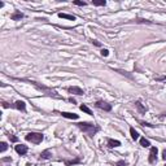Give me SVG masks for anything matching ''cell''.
<instances>
[{"instance_id":"cell-1","label":"cell","mask_w":166,"mask_h":166,"mask_svg":"<svg viewBox=\"0 0 166 166\" xmlns=\"http://www.w3.org/2000/svg\"><path fill=\"white\" fill-rule=\"evenodd\" d=\"M77 126H78V128L79 130H82L83 133H86L88 136H93L98 131L100 130L96 125H93V123H88V122H79V123H77Z\"/></svg>"},{"instance_id":"cell-2","label":"cell","mask_w":166,"mask_h":166,"mask_svg":"<svg viewBox=\"0 0 166 166\" xmlns=\"http://www.w3.org/2000/svg\"><path fill=\"white\" fill-rule=\"evenodd\" d=\"M26 140L31 142L34 144H40L43 142V134H39V133H29L28 135H26Z\"/></svg>"},{"instance_id":"cell-3","label":"cell","mask_w":166,"mask_h":166,"mask_svg":"<svg viewBox=\"0 0 166 166\" xmlns=\"http://www.w3.org/2000/svg\"><path fill=\"white\" fill-rule=\"evenodd\" d=\"M95 107L101 109V110H104V112H110L112 110V105H110V104H108V103H105V101H96Z\"/></svg>"},{"instance_id":"cell-4","label":"cell","mask_w":166,"mask_h":166,"mask_svg":"<svg viewBox=\"0 0 166 166\" xmlns=\"http://www.w3.org/2000/svg\"><path fill=\"white\" fill-rule=\"evenodd\" d=\"M157 148L156 147H152L151 148V152H149V158H148V161H149V163H154L157 161Z\"/></svg>"},{"instance_id":"cell-5","label":"cell","mask_w":166,"mask_h":166,"mask_svg":"<svg viewBox=\"0 0 166 166\" xmlns=\"http://www.w3.org/2000/svg\"><path fill=\"white\" fill-rule=\"evenodd\" d=\"M14 151H16L17 153H18V154L23 156V154L28 153V147L23 145V144H17V145L14 147Z\"/></svg>"},{"instance_id":"cell-6","label":"cell","mask_w":166,"mask_h":166,"mask_svg":"<svg viewBox=\"0 0 166 166\" xmlns=\"http://www.w3.org/2000/svg\"><path fill=\"white\" fill-rule=\"evenodd\" d=\"M68 91L70 93H74V95H84V91L81 88V87H77V86L68 87Z\"/></svg>"},{"instance_id":"cell-7","label":"cell","mask_w":166,"mask_h":166,"mask_svg":"<svg viewBox=\"0 0 166 166\" xmlns=\"http://www.w3.org/2000/svg\"><path fill=\"white\" fill-rule=\"evenodd\" d=\"M13 107H14L16 109H18V110H22V112H25V110H26V104H25V101H22V100L16 101Z\"/></svg>"},{"instance_id":"cell-8","label":"cell","mask_w":166,"mask_h":166,"mask_svg":"<svg viewBox=\"0 0 166 166\" xmlns=\"http://www.w3.org/2000/svg\"><path fill=\"white\" fill-rule=\"evenodd\" d=\"M61 116L65 117V118H69V119H78V114L75 113H69V112H61Z\"/></svg>"},{"instance_id":"cell-9","label":"cell","mask_w":166,"mask_h":166,"mask_svg":"<svg viewBox=\"0 0 166 166\" xmlns=\"http://www.w3.org/2000/svg\"><path fill=\"white\" fill-rule=\"evenodd\" d=\"M51 156H52V152H51L49 149H46V151H43V152L40 153V158L48 160V158H51Z\"/></svg>"},{"instance_id":"cell-10","label":"cell","mask_w":166,"mask_h":166,"mask_svg":"<svg viewBox=\"0 0 166 166\" xmlns=\"http://www.w3.org/2000/svg\"><path fill=\"white\" fill-rule=\"evenodd\" d=\"M135 107L138 108V110H139V113H142V114H144V113L147 112V108L142 105V103H140V101H135Z\"/></svg>"},{"instance_id":"cell-11","label":"cell","mask_w":166,"mask_h":166,"mask_svg":"<svg viewBox=\"0 0 166 166\" xmlns=\"http://www.w3.org/2000/svg\"><path fill=\"white\" fill-rule=\"evenodd\" d=\"M58 17H60V18L70 20V21H74L75 20V16H73V14H66V13H58Z\"/></svg>"},{"instance_id":"cell-12","label":"cell","mask_w":166,"mask_h":166,"mask_svg":"<svg viewBox=\"0 0 166 166\" xmlns=\"http://www.w3.org/2000/svg\"><path fill=\"white\" fill-rule=\"evenodd\" d=\"M108 145H109V148L119 147V145H121V142H118V140H113V139H108Z\"/></svg>"},{"instance_id":"cell-13","label":"cell","mask_w":166,"mask_h":166,"mask_svg":"<svg viewBox=\"0 0 166 166\" xmlns=\"http://www.w3.org/2000/svg\"><path fill=\"white\" fill-rule=\"evenodd\" d=\"M22 17H23V14L21 13V12H18V11H16L12 16H11V18L13 20V21H17V20H21L22 18Z\"/></svg>"},{"instance_id":"cell-14","label":"cell","mask_w":166,"mask_h":166,"mask_svg":"<svg viewBox=\"0 0 166 166\" xmlns=\"http://www.w3.org/2000/svg\"><path fill=\"white\" fill-rule=\"evenodd\" d=\"M130 134H131V138H133V140H138V139H139V134H138V131H136L134 127L130 128Z\"/></svg>"},{"instance_id":"cell-15","label":"cell","mask_w":166,"mask_h":166,"mask_svg":"<svg viewBox=\"0 0 166 166\" xmlns=\"http://www.w3.org/2000/svg\"><path fill=\"white\" fill-rule=\"evenodd\" d=\"M140 145L144 147V148H148V147H151V143H149V140H147L145 138H142L140 139Z\"/></svg>"},{"instance_id":"cell-16","label":"cell","mask_w":166,"mask_h":166,"mask_svg":"<svg viewBox=\"0 0 166 166\" xmlns=\"http://www.w3.org/2000/svg\"><path fill=\"white\" fill-rule=\"evenodd\" d=\"M79 108H81V110H82V112H84V113H87V114H90V116H92V112H91V110L88 109V107H86V105H84V104H82V105H81Z\"/></svg>"},{"instance_id":"cell-17","label":"cell","mask_w":166,"mask_h":166,"mask_svg":"<svg viewBox=\"0 0 166 166\" xmlns=\"http://www.w3.org/2000/svg\"><path fill=\"white\" fill-rule=\"evenodd\" d=\"M0 145H2V147H0V152H2V153L8 149V144L5 142H2V144H0Z\"/></svg>"},{"instance_id":"cell-18","label":"cell","mask_w":166,"mask_h":166,"mask_svg":"<svg viewBox=\"0 0 166 166\" xmlns=\"http://www.w3.org/2000/svg\"><path fill=\"white\" fill-rule=\"evenodd\" d=\"M92 4H93V5H96V7H104L107 3L104 2V0H101V2H93V0H92Z\"/></svg>"},{"instance_id":"cell-19","label":"cell","mask_w":166,"mask_h":166,"mask_svg":"<svg viewBox=\"0 0 166 166\" xmlns=\"http://www.w3.org/2000/svg\"><path fill=\"white\" fill-rule=\"evenodd\" d=\"M74 5H79V7H84L87 3L86 2H78V0H75V2H73Z\"/></svg>"},{"instance_id":"cell-20","label":"cell","mask_w":166,"mask_h":166,"mask_svg":"<svg viewBox=\"0 0 166 166\" xmlns=\"http://www.w3.org/2000/svg\"><path fill=\"white\" fill-rule=\"evenodd\" d=\"M154 81H157V82H166V77H157V78H154Z\"/></svg>"},{"instance_id":"cell-21","label":"cell","mask_w":166,"mask_h":166,"mask_svg":"<svg viewBox=\"0 0 166 166\" xmlns=\"http://www.w3.org/2000/svg\"><path fill=\"white\" fill-rule=\"evenodd\" d=\"M116 166H127V162H126V161H122V160H121V161H118V162L116 163Z\"/></svg>"},{"instance_id":"cell-22","label":"cell","mask_w":166,"mask_h":166,"mask_svg":"<svg viewBox=\"0 0 166 166\" xmlns=\"http://www.w3.org/2000/svg\"><path fill=\"white\" fill-rule=\"evenodd\" d=\"M101 55L107 57V56L109 55V51H108V49H101Z\"/></svg>"},{"instance_id":"cell-23","label":"cell","mask_w":166,"mask_h":166,"mask_svg":"<svg viewBox=\"0 0 166 166\" xmlns=\"http://www.w3.org/2000/svg\"><path fill=\"white\" fill-rule=\"evenodd\" d=\"M140 125H143V126H147V127H153V125H151V123H147V122H142V121H140Z\"/></svg>"},{"instance_id":"cell-24","label":"cell","mask_w":166,"mask_h":166,"mask_svg":"<svg viewBox=\"0 0 166 166\" xmlns=\"http://www.w3.org/2000/svg\"><path fill=\"white\" fill-rule=\"evenodd\" d=\"M9 139H11V142H14V143H16L17 140H18V139H17L16 136H13V135H9Z\"/></svg>"},{"instance_id":"cell-25","label":"cell","mask_w":166,"mask_h":166,"mask_svg":"<svg viewBox=\"0 0 166 166\" xmlns=\"http://www.w3.org/2000/svg\"><path fill=\"white\" fill-rule=\"evenodd\" d=\"M91 42L93 43V44H95V46H98V47H100V46H101V44H100V43H99L98 40H91Z\"/></svg>"},{"instance_id":"cell-26","label":"cell","mask_w":166,"mask_h":166,"mask_svg":"<svg viewBox=\"0 0 166 166\" xmlns=\"http://www.w3.org/2000/svg\"><path fill=\"white\" fill-rule=\"evenodd\" d=\"M162 158L166 161V149H163V152H162Z\"/></svg>"},{"instance_id":"cell-27","label":"cell","mask_w":166,"mask_h":166,"mask_svg":"<svg viewBox=\"0 0 166 166\" xmlns=\"http://www.w3.org/2000/svg\"><path fill=\"white\" fill-rule=\"evenodd\" d=\"M69 101H70V103H73V104H75V100H74L73 98H70V99H69Z\"/></svg>"},{"instance_id":"cell-28","label":"cell","mask_w":166,"mask_h":166,"mask_svg":"<svg viewBox=\"0 0 166 166\" xmlns=\"http://www.w3.org/2000/svg\"><path fill=\"white\" fill-rule=\"evenodd\" d=\"M165 166H166V165H165Z\"/></svg>"}]
</instances>
